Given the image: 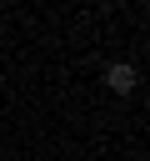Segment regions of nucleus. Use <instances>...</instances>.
I'll use <instances>...</instances> for the list:
<instances>
[{"instance_id": "f257e3e1", "label": "nucleus", "mask_w": 150, "mask_h": 161, "mask_svg": "<svg viewBox=\"0 0 150 161\" xmlns=\"http://www.w3.org/2000/svg\"><path fill=\"white\" fill-rule=\"evenodd\" d=\"M135 80H140V75H135V65H105V86H110L115 96H130V91H135Z\"/></svg>"}]
</instances>
